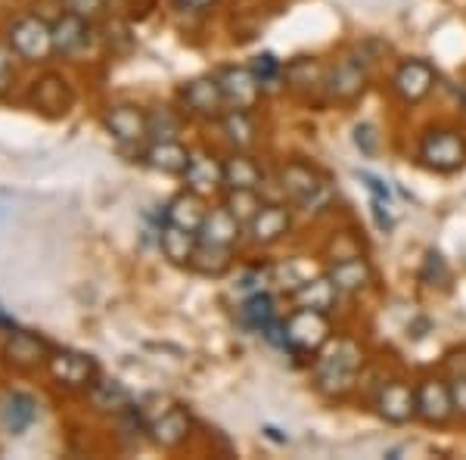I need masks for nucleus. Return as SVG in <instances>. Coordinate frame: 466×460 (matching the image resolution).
Returning a JSON list of instances; mask_svg holds the SVG:
<instances>
[{
	"instance_id": "obj_13",
	"label": "nucleus",
	"mask_w": 466,
	"mask_h": 460,
	"mask_svg": "<svg viewBox=\"0 0 466 460\" xmlns=\"http://www.w3.org/2000/svg\"><path fill=\"white\" fill-rule=\"evenodd\" d=\"M106 128L118 143H140L149 134V116L137 107H112L106 112Z\"/></svg>"
},
{
	"instance_id": "obj_41",
	"label": "nucleus",
	"mask_w": 466,
	"mask_h": 460,
	"mask_svg": "<svg viewBox=\"0 0 466 460\" xmlns=\"http://www.w3.org/2000/svg\"><path fill=\"white\" fill-rule=\"evenodd\" d=\"M180 6H190V10H206V6H212L215 0H177Z\"/></svg>"
},
{
	"instance_id": "obj_36",
	"label": "nucleus",
	"mask_w": 466,
	"mask_h": 460,
	"mask_svg": "<svg viewBox=\"0 0 466 460\" xmlns=\"http://www.w3.org/2000/svg\"><path fill=\"white\" fill-rule=\"evenodd\" d=\"M16 56L19 54L13 50V44H0V94L16 78Z\"/></svg>"
},
{
	"instance_id": "obj_3",
	"label": "nucleus",
	"mask_w": 466,
	"mask_h": 460,
	"mask_svg": "<svg viewBox=\"0 0 466 460\" xmlns=\"http://www.w3.org/2000/svg\"><path fill=\"white\" fill-rule=\"evenodd\" d=\"M420 162L432 171H457L466 162V143L457 131L451 128H432L417 149Z\"/></svg>"
},
{
	"instance_id": "obj_21",
	"label": "nucleus",
	"mask_w": 466,
	"mask_h": 460,
	"mask_svg": "<svg viewBox=\"0 0 466 460\" xmlns=\"http://www.w3.org/2000/svg\"><path fill=\"white\" fill-rule=\"evenodd\" d=\"M187 180V190H197V193H212L215 187L224 184V165L215 162L212 156L206 153H193L190 165L184 171Z\"/></svg>"
},
{
	"instance_id": "obj_12",
	"label": "nucleus",
	"mask_w": 466,
	"mask_h": 460,
	"mask_svg": "<svg viewBox=\"0 0 466 460\" xmlns=\"http://www.w3.org/2000/svg\"><path fill=\"white\" fill-rule=\"evenodd\" d=\"M327 277L333 281V286L339 292H345V296H355V292L367 290V286L373 283V268L367 265V259H360L358 252H351V255L336 259Z\"/></svg>"
},
{
	"instance_id": "obj_16",
	"label": "nucleus",
	"mask_w": 466,
	"mask_h": 460,
	"mask_svg": "<svg viewBox=\"0 0 466 460\" xmlns=\"http://www.w3.org/2000/svg\"><path fill=\"white\" fill-rule=\"evenodd\" d=\"M37 420V402L25 392H6L0 398V424L13 435H22Z\"/></svg>"
},
{
	"instance_id": "obj_33",
	"label": "nucleus",
	"mask_w": 466,
	"mask_h": 460,
	"mask_svg": "<svg viewBox=\"0 0 466 460\" xmlns=\"http://www.w3.org/2000/svg\"><path fill=\"white\" fill-rule=\"evenodd\" d=\"M423 283H430V286H448V281H451V271H448V265H445V259H441V252H430L426 255V261H423Z\"/></svg>"
},
{
	"instance_id": "obj_10",
	"label": "nucleus",
	"mask_w": 466,
	"mask_h": 460,
	"mask_svg": "<svg viewBox=\"0 0 466 460\" xmlns=\"http://www.w3.org/2000/svg\"><path fill=\"white\" fill-rule=\"evenodd\" d=\"M280 187L292 202H299V206H311V202L318 199V193L323 190V180L311 165L289 162L287 169L280 171Z\"/></svg>"
},
{
	"instance_id": "obj_34",
	"label": "nucleus",
	"mask_w": 466,
	"mask_h": 460,
	"mask_svg": "<svg viewBox=\"0 0 466 460\" xmlns=\"http://www.w3.org/2000/svg\"><path fill=\"white\" fill-rule=\"evenodd\" d=\"M180 122L175 116H171V109H162L156 112V116H149V134H153L156 140H175Z\"/></svg>"
},
{
	"instance_id": "obj_32",
	"label": "nucleus",
	"mask_w": 466,
	"mask_h": 460,
	"mask_svg": "<svg viewBox=\"0 0 466 460\" xmlns=\"http://www.w3.org/2000/svg\"><path fill=\"white\" fill-rule=\"evenodd\" d=\"M44 354V345L37 342V339L25 336V333H16L10 342V361H16V364H32Z\"/></svg>"
},
{
	"instance_id": "obj_7",
	"label": "nucleus",
	"mask_w": 466,
	"mask_h": 460,
	"mask_svg": "<svg viewBox=\"0 0 466 460\" xmlns=\"http://www.w3.org/2000/svg\"><path fill=\"white\" fill-rule=\"evenodd\" d=\"M218 85H221V90H224V103H228V109H243V112L258 107L261 87H265L252 69H237V66H230V69H224L221 75H218Z\"/></svg>"
},
{
	"instance_id": "obj_23",
	"label": "nucleus",
	"mask_w": 466,
	"mask_h": 460,
	"mask_svg": "<svg viewBox=\"0 0 466 460\" xmlns=\"http://www.w3.org/2000/svg\"><path fill=\"white\" fill-rule=\"evenodd\" d=\"M190 156L193 153H187L177 140H156L147 149V162L162 175H184L187 165H190Z\"/></svg>"
},
{
	"instance_id": "obj_11",
	"label": "nucleus",
	"mask_w": 466,
	"mask_h": 460,
	"mask_svg": "<svg viewBox=\"0 0 466 460\" xmlns=\"http://www.w3.org/2000/svg\"><path fill=\"white\" fill-rule=\"evenodd\" d=\"M180 97H184L187 109L193 112V116H202V118H218L224 112V90L218 85V78H197L190 81L184 90H180Z\"/></svg>"
},
{
	"instance_id": "obj_37",
	"label": "nucleus",
	"mask_w": 466,
	"mask_h": 460,
	"mask_svg": "<svg viewBox=\"0 0 466 460\" xmlns=\"http://www.w3.org/2000/svg\"><path fill=\"white\" fill-rule=\"evenodd\" d=\"M66 4V13H75L81 19H96L103 10H106V0H63Z\"/></svg>"
},
{
	"instance_id": "obj_20",
	"label": "nucleus",
	"mask_w": 466,
	"mask_h": 460,
	"mask_svg": "<svg viewBox=\"0 0 466 460\" xmlns=\"http://www.w3.org/2000/svg\"><path fill=\"white\" fill-rule=\"evenodd\" d=\"M239 228H243V224H239L237 218L230 215V209H228V206L212 209V212L206 215V221H202L199 243H212V246H224V249H230L233 243H237Z\"/></svg>"
},
{
	"instance_id": "obj_29",
	"label": "nucleus",
	"mask_w": 466,
	"mask_h": 460,
	"mask_svg": "<svg viewBox=\"0 0 466 460\" xmlns=\"http://www.w3.org/2000/svg\"><path fill=\"white\" fill-rule=\"evenodd\" d=\"M193 271L199 274H208V277H218L230 268V249L224 246H212V243H199L197 252H193V261H190Z\"/></svg>"
},
{
	"instance_id": "obj_24",
	"label": "nucleus",
	"mask_w": 466,
	"mask_h": 460,
	"mask_svg": "<svg viewBox=\"0 0 466 460\" xmlns=\"http://www.w3.org/2000/svg\"><path fill=\"white\" fill-rule=\"evenodd\" d=\"M261 169L255 165L249 156L233 153L228 162H224V187L228 190H258L261 187Z\"/></svg>"
},
{
	"instance_id": "obj_19",
	"label": "nucleus",
	"mask_w": 466,
	"mask_h": 460,
	"mask_svg": "<svg viewBox=\"0 0 466 460\" xmlns=\"http://www.w3.org/2000/svg\"><path fill=\"white\" fill-rule=\"evenodd\" d=\"M149 435L159 448H177L180 442L190 435V417L180 407H168L149 424Z\"/></svg>"
},
{
	"instance_id": "obj_38",
	"label": "nucleus",
	"mask_w": 466,
	"mask_h": 460,
	"mask_svg": "<svg viewBox=\"0 0 466 460\" xmlns=\"http://www.w3.org/2000/svg\"><path fill=\"white\" fill-rule=\"evenodd\" d=\"M355 143H358V149H360V153H364V156H373V153H377V149H380V134H377V128H373V125H358L355 128Z\"/></svg>"
},
{
	"instance_id": "obj_18",
	"label": "nucleus",
	"mask_w": 466,
	"mask_h": 460,
	"mask_svg": "<svg viewBox=\"0 0 466 460\" xmlns=\"http://www.w3.org/2000/svg\"><path fill=\"white\" fill-rule=\"evenodd\" d=\"M208 209L206 202H202V193L197 190H184L177 193L175 199L168 202V209H165V221L177 224V228H187V230H202V221H206Z\"/></svg>"
},
{
	"instance_id": "obj_17",
	"label": "nucleus",
	"mask_w": 466,
	"mask_h": 460,
	"mask_svg": "<svg viewBox=\"0 0 466 460\" xmlns=\"http://www.w3.org/2000/svg\"><path fill=\"white\" fill-rule=\"evenodd\" d=\"M327 87H329V97H333V100L351 103V100H358V97L364 94L367 75H364V69H360V66L355 63V59H342V63L336 66L333 72H329Z\"/></svg>"
},
{
	"instance_id": "obj_25",
	"label": "nucleus",
	"mask_w": 466,
	"mask_h": 460,
	"mask_svg": "<svg viewBox=\"0 0 466 460\" xmlns=\"http://www.w3.org/2000/svg\"><path fill=\"white\" fill-rule=\"evenodd\" d=\"M336 296H339V290L329 277H314V281H305L296 290L299 308H318V312H329L336 305Z\"/></svg>"
},
{
	"instance_id": "obj_5",
	"label": "nucleus",
	"mask_w": 466,
	"mask_h": 460,
	"mask_svg": "<svg viewBox=\"0 0 466 460\" xmlns=\"http://www.w3.org/2000/svg\"><path fill=\"white\" fill-rule=\"evenodd\" d=\"M373 407H377V414L382 420L401 426L417 417V389H410L404 380H389L377 389Z\"/></svg>"
},
{
	"instance_id": "obj_31",
	"label": "nucleus",
	"mask_w": 466,
	"mask_h": 460,
	"mask_svg": "<svg viewBox=\"0 0 466 460\" xmlns=\"http://www.w3.org/2000/svg\"><path fill=\"white\" fill-rule=\"evenodd\" d=\"M224 206L230 209V215L237 218L239 224H246V228H249V221L258 215V209L265 206V202H258V190H230Z\"/></svg>"
},
{
	"instance_id": "obj_2",
	"label": "nucleus",
	"mask_w": 466,
	"mask_h": 460,
	"mask_svg": "<svg viewBox=\"0 0 466 460\" xmlns=\"http://www.w3.org/2000/svg\"><path fill=\"white\" fill-rule=\"evenodd\" d=\"M333 336V323H329L327 312H318V308H299V312L289 314L287 321V342L292 352L302 354H318L323 345Z\"/></svg>"
},
{
	"instance_id": "obj_14",
	"label": "nucleus",
	"mask_w": 466,
	"mask_h": 460,
	"mask_svg": "<svg viewBox=\"0 0 466 460\" xmlns=\"http://www.w3.org/2000/svg\"><path fill=\"white\" fill-rule=\"evenodd\" d=\"M287 230H289V209L287 206H277V202H270V206H261L258 215H255L252 221H249L252 243H258V246L277 243V240H280Z\"/></svg>"
},
{
	"instance_id": "obj_28",
	"label": "nucleus",
	"mask_w": 466,
	"mask_h": 460,
	"mask_svg": "<svg viewBox=\"0 0 466 460\" xmlns=\"http://www.w3.org/2000/svg\"><path fill=\"white\" fill-rule=\"evenodd\" d=\"M224 138H228L230 147L237 149H249L255 143V122L249 118V112L243 109H230L228 116H224Z\"/></svg>"
},
{
	"instance_id": "obj_4",
	"label": "nucleus",
	"mask_w": 466,
	"mask_h": 460,
	"mask_svg": "<svg viewBox=\"0 0 466 460\" xmlns=\"http://www.w3.org/2000/svg\"><path fill=\"white\" fill-rule=\"evenodd\" d=\"M10 44L25 63H41L54 54V26L37 16H25L10 28Z\"/></svg>"
},
{
	"instance_id": "obj_35",
	"label": "nucleus",
	"mask_w": 466,
	"mask_h": 460,
	"mask_svg": "<svg viewBox=\"0 0 466 460\" xmlns=\"http://www.w3.org/2000/svg\"><path fill=\"white\" fill-rule=\"evenodd\" d=\"M252 72L258 75L261 85H277V78H280V63H277L274 54H258L252 59Z\"/></svg>"
},
{
	"instance_id": "obj_9",
	"label": "nucleus",
	"mask_w": 466,
	"mask_h": 460,
	"mask_svg": "<svg viewBox=\"0 0 466 460\" xmlns=\"http://www.w3.org/2000/svg\"><path fill=\"white\" fill-rule=\"evenodd\" d=\"M50 367V376L63 386H72V389H87L94 386L96 380V361L90 354H81V352H56L50 354L47 361Z\"/></svg>"
},
{
	"instance_id": "obj_8",
	"label": "nucleus",
	"mask_w": 466,
	"mask_h": 460,
	"mask_svg": "<svg viewBox=\"0 0 466 460\" xmlns=\"http://www.w3.org/2000/svg\"><path fill=\"white\" fill-rule=\"evenodd\" d=\"M432 87H435V69L426 59H404L392 78V90L404 103L426 100L432 94Z\"/></svg>"
},
{
	"instance_id": "obj_27",
	"label": "nucleus",
	"mask_w": 466,
	"mask_h": 460,
	"mask_svg": "<svg viewBox=\"0 0 466 460\" xmlns=\"http://www.w3.org/2000/svg\"><path fill=\"white\" fill-rule=\"evenodd\" d=\"M90 398L100 411H131V392L116 380H94Z\"/></svg>"
},
{
	"instance_id": "obj_6",
	"label": "nucleus",
	"mask_w": 466,
	"mask_h": 460,
	"mask_svg": "<svg viewBox=\"0 0 466 460\" xmlns=\"http://www.w3.org/2000/svg\"><path fill=\"white\" fill-rule=\"evenodd\" d=\"M454 395L445 380H423L417 386V417L430 426H445L454 417Z\"/></svg>"
},
{
	"instance_id": "obj_42",
	"label": "nucleus",
	"mask_w": 466,
	"mask_h": 460,
	"mask_svg": "<svg viewBox=\"0 0 466 460\" xmlns=\"http://www.w3.org/2000/svg\"><path fill=\"white\" fill-rule=\"evenodd\" d=\"M265 433H268V439H274V442H287V435H280L274 426H265Z\"/></svg>"
},
{
	"instance_id": "obj_26",
	"label": "nucleus",
	"mask_w": 466,
	"mask_h": 460,
	"mask_svg": "<svg viewBox=\"0 0 466 460\" xmlns=\"http://www.w3.org/2000/svg\"><path fill=\"white\" fill-rule=\"evenodd\" d=\"M32 97H35V107L47 109V112H66V109H69V103H72L69 87H66V81L56 78V75H47L44 81H37Z\"/></svg>"
},
{
	"instance_id": "obj_39",
	"label": "nucleus",
	"mask_w": 466,
	"mask_h": 460,
	"mask_svg": "<svg viewBox=\"0 0 466 460\" xmlns=\"http://www.w3.org/2000/svg\"><path fill=\"white\" fill-rule=\"evenodd\" d=\"M261 336L268 339L270 345H277V349H289V342H287V321H268V327L261 330Z\"/></svg>"
},
{
	"instance_id": "obj_1",
	"label": "nucleus",
	"mask_w": 466,
	"mask_h": 460,
	"mask_svg": "<svg viewBox=\"0 0 466 460\" xmlns=\"http://www.w3.org/2000/svg\"><path fill=\"white\" fill-rule=\"evenodd\" d=\"M364 367V349L351 339H339L323 358H318L314 364V383L323 395L329 398H342L355 389L358 371Z\"/></svg>"
},
{
	"instance_id": "obj_15",
	"label": "nucleus",
	"mask_w": 466,
	"mask_h": 460,
	"mask_svg": "<svg viewBox=\"0 0 466 460\" xmlns=\"http://www.w3.org/2000/svg\"><path fill=\"white\" fill-rule=\"evenodd\" d=\"M159 246H162V255L171 261V265H190L193 252H197V246H199V233L165 221L159 230Z\"/></svg>"
},
{
	"instance_id": "obj_40",
	"label": "nucleus",
	"mask_w": 466,
	"mask_h": 460,
	"mask_svg": "<svg viewBox=\"0 0 466 460\" xmlns=\"http://www.w3.org/2000/svg\"><path fill=\"white\" fill-rule=\"evenodd\" d=\"M451 395H454V411L466 417V373L451 380Z\"/></svg>"
},
{
	"instance_id": "obj_22",
	"label": "nucleus",
	"mask_w": 466,
	"mask_h": 460,
	"mask_svg": "<svg viewBox=\"0 0 466 460\" xmlns=\"http://www.w3.org/2000/svg\"><path fill=\"white\" fill-rule=\"evenodd\" d=\"M87 37H90L87 19L75 16V13H66L63 19L54 22V50L56 54L75 56L87 44Z\"/></svg>"
},
{
	"instance_id": "obj_30",
	"label": "nucleus",
	"mask_w": 466,
	"mask_h": 460,
	"mask_svg": "<svg viewBox=\"0 0 466 460\" xmlns=\"http://www.w3.org/2000/svg\"><path fill=\"white\" fill-rule=\"evenodd\" d=\"M239 321L246 323L249 330H265L268 321H274V299L268 296V292H252L249 299L243 302V308H239Z\"/></svg>"
}]
</instances>
